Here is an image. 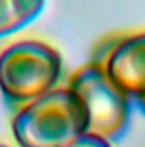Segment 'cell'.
<instances>
[{
  "label": "cell",
  "instance_id": "cell-1",
  "mask_svg": "<svg viewBox=\"0 0 145 147\" xmlns=\"http://www.w3.org/2000/svg\"><path fill=\"white\" fill-rule=\"evenodd\" d=\"M86 130V111L71 90H51L22 107L13 119V134L22 147H68Z\"/></svg>",
  "mask_w": 145,
  "mask_h": 147
},
{
  "label": "cell",
  "instance_id": "cell-2",
  "mask_svg": "<svg viewBox=\"0 0 145 147\" xmlns=\"http://www.w3.org/2000/svg\"><path fill=\"white\" fill-rule=\"evenodd\" d=\"M62 75V58L41 40H19L0 53V90L15 105H30L49 94Z\"/></svg>",
  "mask_w": 145,
  "mask_h": 147
},
{
  "label": "cell",
  "instance_id": "cell-3",
  "mask_svg": "<svg viewBox=\"0 0 145 147\" xmlns=\"http://www.w3.org/2000/svg\"><path fill=\"white\" fill-rule=\"evenodd\" d=\"M68 90L77 96L86 111V134L117 141L126 132L130 119V98L109 79L98 62L77 70L68 83Z\"/></svg>",
  "mask_w": 145,
  "mask_h": 147
},
{
  "label": "cell",
  "instance_id": "cell-4",
  "mask_svg": "<svg viewBox=\"0 0 145 147\" xmlns=\"http://www.w3.org/2000/svg\"><path fill=\"white\" fill-rule=\"evenodd\" d=\"M96 62L128 98L145 96V32L117 40Z\"/></svg>",
  "mask_w": 145,
  "mask_h": 147
},
{
  "label": "cell",
  "instance_id": "cell-5",
  "mask_svg": "<svg viewBox=\"0 0 145 147\" xmlns=\"http://www.w3.org/2000/svg\"><path fill=\"white\" fill-rule=\"evenodd\" d=\"M45 0H0V38L22 30L43 11Z\"/></svg>",
  "mask_w": 145,
  "mask_h": 147
},
{
  "label": "cell",
  "instance_id": "cell-6",
  "mask_svg": "<svg viewBox=\"0 0 145 147\" xmlns=\"http://www.w3.org/2000/svg\"><path fill=\"white\" fill-rule=\"evenodd\" d=\"M68 147H111V145H109V141H105V139H98V136H92V134H83V136H79L75 143H71Z\"/></svg>",
  "mask_w": 145,
  "mask_h": 147
},
{
  "label": "cell",
  "instance_id": "cell-7",
  "mask_svg": "<svg viewBox=\"0 0 145 147\" xmlns=\"http://www.w3.org/2000/svg\"><path fill=\"white\" fill-rule=\"evenodd\" d=\"M139 107H141L143 113H145V96H143V98H139Z\"/></svg>",
  "mask_w": 145,
  "mask_h": 147
},
{
  "label": "cell",
  "instance_id": "cell-8",
  "mask_svg": "<svg viewBox=\"0 0 145 147\" xmlns=\"http://www.w3.org/2000/svg\"><path fill=\"white\" fill-rule=\"evenodd\" d=\"M0 147H7V145H0Z\"/></svg>",
  "mask_w": 145,
  "mask_h": 147
}]
</instances>
